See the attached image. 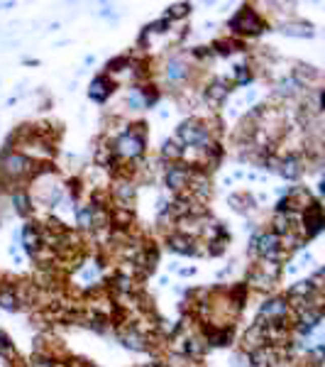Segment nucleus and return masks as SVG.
<instances>
[{
  "mask_svg": "<svg viewBox=\"0 0 325 367\" xmlns=\"http://www.w3.org/2000/svg\"><path fill=\"white\" fill-rule=\"evenodd\" d=\"M137 130H125L120 132L113 142H110V150H113V157L117 162H137L142 155H144V147H147V140H144V125H135Z\"/></svg>",
  "mask_w": 325,
  "mask_h": 367,
  "instance_id": "nucleus-1",
  "label": "nucleus"
},
{
  "mask_svg": "<svg viewBox=\"0 0 325 367\" xmlns=\"http://www.w3.org/2000/svg\"><path fill=\"white\" fill-rule=\"evenodd\" d=\"M0 174L8 179H22L34 174V162L22 152H5L0 155Z\"/></svg>",
  "mask_w": 325,
  "mask_h": 367,
  "instance_id": "nucleus-2",
  "label": "nucleus"
},
{
  "mask_svg": "<svg viewBox=\"0 0 325 367\" xmlns=\"http://www.w3.org/2000/svg\"><path fill=\"white\" fill-rule=\"evenodd\" d=\"M291 316V306L286 297H269L262 306H259V316L257 323H286V318Z\"/></svg>",
  "mask_w": 325,
  "mask_h": 367,
  "instance_id": "nucleus-3",
  "label": "nucleus"
},
{
  "mask_svg": "<svg viewBox=\"0 0 325 367\" xmlns=\"http://www.w3.org/2000/svg\"><path fill=\"white\" fill-rule=\"evenodd\" d=\"M191 176H193V167L188 164H167V171H164V183L169 189L171 194H184L188 191V183H191Z\"/></svg>",
  "mask_w": 325,
  "mask_h": 367,
  "instance_id": "nucleus-4",
  "label": "nucleus"
},
{
  "mask_svg": "<svg viewBox=\"0 0 325 367\" xmlns=\"http://www.w3.org/2000/svg\"><path fill=\"white\" fill-rule=\"evenodd\" d=\"M230 29L232 32H242V34H259L264 29V20L252 8H242L240 13L230 20Z\"/></svg>",
  "mask_w": 325,
  "mask_h": 367,
  "instance_id": "nucleus-5",
  "label": "nucleus"
},
{
  "mask_svg": "<svg viewBox=\"0 0 325 367\" xmlns=\"http://www.w3.org/2000/svg\"><path fill=\"white\" fill-rule=\"evenodd\" d=\"M164 79H167V84L176 86V84H184L186 79L191 76V66L186 64V59L181 57H171L167 64H164Z\"/></svg>",
  "mask_w": 325,
  "mask_h": 367,
  "instance_id": "nucleus-6",
  "label": "nucleus"
},
{
  "mask_svg": "<svg viewBox=\"0 0 325 367\" xmlns=\"http://www.w3.org/2000/svg\"><path fill=\"white\" fill-rule=\"evenodd\" d=\"M115 91V84L113 79L108 76V74H98L91 86H88V98L96 100V103H105V100L110 98V93Z\"/></svg>",
  "mask_w": 325,
  "mask_h": 367,
  "instance_id": "nucleus-7",
  "label": "nucleus"
},
{
  "mask_svg": "<svg viewBox=\"0 0 325 367\" xmlns=\"http://www.w3.org/2000/svg\"><path fill=\"white\" fill-rule=\"evenodd\" d=\"M17 235L22 238V247H25V252L37 254V252H39V250L44 247V242H42V230L34 226V223H25V226H22V230H20Z\"/></svg>",
  "mask_w": 325,
  "mask_h": 367,
  "instance_id": "nucleus-8",
  "label": "nucleus"
},
{
  "mask_svg": "<svg viewBox=\"0 0 325 367\" xmlns=\"http://www.w3.org/2000/svg\"><path fill=\"white\" fill-rule=\"evenodd\" d=\"M167 247L176 254H198L200 252L196 247V238L184 235V233H171V235H167Z\"/></svg>",
  "mask_w": 325,
  "mask_h": 367,
  "instance_id": "nucleus-9",
  "label": "nucleus"
},
{
  "mask_svg": "<svg viewBox=\"0 0 325 367\" xmlns=\"http://www.w3.org/2000/svg\"><path fill=\"white\" fill-rule=\"evenodd\" d=\"M276 171L281 174L283 179L294 181V179H298V176L303 174V162H301V157H298V155L289 152L286 157H281V159L276 162Z\"/></svg>",
  "mask_w": 325,
  "mask_h": 367,
  "instance_id": "nucleus-10",
  "label": "nucleus"
},
{
  "mask_svg": "<svg viewBox=\"0 0 325 367\" xmlns=\"http://www.w3.org/2000/svg\"><path fill=\"white\" fill-rule=\"evenodd\" d=\"M113 196H115V201L120 203V208L130 211V208H132V201L137 196V186L132 181H115L113 183Z\"/></svg>",
  "mask_w": 325,
  "mask_h": 367,
  "instance_id": "nucleus-11",
  "label": "nucleus"
},
{
  "mask_svg": "<svg viewBox=\"0 0 325 367\" xmlns=\"http://www.w3.org/2000/svg\"><path fill=\"white\" fill-rule=\"evenodd\" d=\"M227 96H230V84L223 81V79L213 81V84L206 88V100H208L211 105H223V100H227Z\"/></svg>",
  "mask_w": 325,
  "mask_h": 367,
  "instance_id": "nucleus-12",
  "label": "nucleus"
},
{
  "mask_svg": "<svg viewBox=\"0 0 325 367\" xmlns=\"http://www.w3.org/2000/svg\"><path fill=\"white\" fill-rule=\"evenodd\" d=\"M120 340H123V345H125V348H130V350H137V353L147 350V338L142 336L137 328H130V331Z\"/></svg>",
  "mask_w": 325,
  "mask_h": 367,
  "instance_id": "nucleus-13",
  "label": "nucleus"
},
{
  "mask_svg": "<svg viewBox=\"0 0 325 367\" xmlns=\"http://www.w3.org/2000/svg\"><path fill=\"white\" fill-rule=\"evenodd\" d=\"M161 157L169 159V164H176V162L184 159V147L176 140H164V144H161Z\"/></svg>",
  "mask_w": 325,
  "mask_h": 367,
  "instance_id": "nucleus-14",
  "label": "nucleus"
},
{
  "mask_svg": "<svg viewBox=\"0 0 325 367\" xmlns=\"http://www.w3.org/2000/svg\"><path fill=\"white\" fill-rule=\"evenodd\" d=\"M281 32L286 37H313L311 25H303V22H283Z\"/></svg>",
  "mask_w": 325,
  "mask_h": 367,
  "instance_id": "nucleus-15",
  "label": "nucleus"
},
{
  "mask_svg": "<svg viewBox=\"0 0 325 367\" xmlns=\"http://www.w3.org/2000/svg\"><path fill=\"white\" fill-rule=\"evenodd\" d=\"M125 103L130 105V111H144L147 108V103H144V93H142L140 86H132L128 91V96H125Z\"/></svg>",
  "mask_w": 325,
  "mask_h": 367,
  "instance_id": "nucleus-16",
  "label": "nucleus"
},
{
  "mask_svg": "<svg viewBox=\"0 0 325 367\" xmlns=\"http://www.w3.org/2000/svg\"><path fill=\"white\" fill-rule=\"evenodd\" d=\"M0 306L5 311L20 309V299H17V294H15L13 289H3V291H0Z\"/></svg>",
  "mask_w": 325,
  "mask_h": 367,
  "instance_id": "nucleus-17",
  "label": "nucleus"
},
{
  "mask_svg": "<svg viewBox=\"0 0 325 367\" xmlns=\"http://www.w3.org/2000/svg\"><path fill=\"white\" fill-rule=\"evenodd\" d=\"M191 13V5H186V3H179V5H171L167 8V13H164V20L167 22H174V20H181L186 15Z\"/></svg>",
  "mask_w": 325,
  "mask_h": 367,
  "instance_id": "nucleus-18",
  "label": "nucleus"
},
{
  "mask_svg": "<svg viewBox=\"0 0 325 367\" xmlns=\"http://www.w3.org/2000/svg\"><path fill=\"white\" fill-rule=\"evenodd\" d=\"M13 206L20 215H27L29 206H32V196L29 194H13Z\"/></svg>",
  "mask_w": 325,
  "mask_h": 367,
  "instance_id": "nucleus-19",
  "label": "nucleus"
},
{
  "mask_svg": "<svg viewBox=\"0 0 325 367\" xmlns=\"http://www.w3.org/2000/svg\"><path fill=\"white\" fill-rule=\"evenodd\" d=\"M252 81V74L247 66H235V79H232V84L235 86H247Z\"/></svg>",
  "mask_w": 325,
  "mask_h": 367,
  "instance_id": "nucleus-20",
  "label": "nucleus"
},
{
  "mask_svg": "<svg viewBox=\"0 0 325 367\" xmlns=\"http://www.w3.org/2000/svg\"><path fill=\"white\" fill-rule=\"evenodd\" d=\"M0 355H5V357H13L15 355L13 345L8 343V336H5V333H0Z\"/></svg>",
  "mask_w": 325,
  "mask_h": 367,
  "instance_id": "nucleus-21",
  "label": "nucleus"
},
{
  "mask_svg": "<svg viewBox=\"0 0 325 367\" xmlns=\"http://www.w3.org/2000/svg\"><path fill=\"white\" fill-rule=\"evenodd\" d=\"M179 274H181V277H193V274H196V267H184V269H179Z\"/></svg>",
  "mask_w": 325,
  "mask_h": 367,
  "instance_id": "nucleus-22",
  "label": "nucleus"
},
{
  "mask_svg": "<svg viewBox=\"0 0 325 367\" xmlns=\"http://www.w3.org/2000/svg\"><path fill=\"white\" fill-rule=\"evenodd\" d=\"M247 367H250V365H247Z\"/></svg>",
  "mask_w": 325,
  "mask_h": 367,
  "instance_id": "nucleus-23",
  "label": "nucleus"
}]
</instances>
